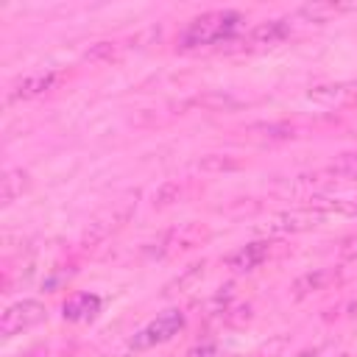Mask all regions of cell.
Returning <instances> with one entry per match:
<instances>
[{
    "label": "cell",
    "mask_w": 357,
    "mask_h": 357,
    "mask_svg": "<svg viewBox=\"0 0 357 357\" xmlns=\"http://www.w3.org/2000/svg\"><path fill=\"white\" fill-rule=\"evenodd\" d=\"M240 25V14L237 11H209V14H201L195 17L181 39H178V47L181 50H192V47H201V45H215L220 39H229Z\"/></svg>",
    "instance_id": "1"
},
{
    "label": "cell",
    "mask_w": 357,
    "mask_h": 357,
    "mask_svg": "<svg viewBox=\"0 0 357 357\" xmlns=\"http://www.w3.org/2000/svg\"><path fill=\"white\" fill-rule=\"evenodd\" d=\"M134 206H137V190H134V192H126L120 201H114L112 206H106L103 212H98V215L89 220L86 231H84V245H95V243L106 240L114 229H120L123 223H128Z\"/></svg>",
    "instance_id": "2"
},
{
    "label": "cell",
    "mask_w": 357,
    "mask_h": 357,
    "mask_svg": "<svg viewBox=\"0 0 357 357\" xmlns=\"http://www.w3.org/2000/svg\"><path fill=\"white\" fill-rule=\"evenodd\" d=\"M45 318H47V310H45L42 301L22 298V301L11 304V307L3 312V318H0V335H3V337H14V335H20V332H25V329L39 326Z\"/></svg>",
    "instance_id": "3"
},
{
    "label": "cell",
    "mask_w": 357,
    "mask_h": 357,
    "mask_svg": "<svg viewBox=\"0 0 357 357\" xmlns=\"http://www.w3.org/2000/svg\"><path fill=\"white\" fill-rule=\"evenodd\" d=\"M184 326V315L178 310H165L162 315H156L148 326H142L134 337H131V349L134 351H142V349H151L156 343H165L170 340L173 335H178Z\"/></svg>",
    "instance_id": "4"
},
{
    "label": "cell",
    "mask_w": 357,
    "mask_h": 357,
    "mask_svg": "<svg viewBox=\"0 0 357 357\" xmlns=\"http://www.w3.org/2000/svg\"><path fill=\"white\" fill-rule=\"evenodd\" d=\"M329 215H324L321 209L315 206H307V209H290V212H279L268 220V231H276V234H293V231H307V229H315L326 220Z\"/></svg>",
    "instance_id": "5"
},
{
    "label": "cell",
    "mask_w": 357,
    "mask_h": 357,
    "mask_svg": "<svg viewBox=\"0 0 357 357\" xmlns=\"http://www.w3.org/2000/svg\"><path fill=\"white\" fill-rule=\"evenodd\" d=\"M268 251H271L268 240H257V243L240 245V248H237V251H231L223 262H226V268H229V271H234V273H248V271L259 268V265L268 259Z\"/></svg>",
    "instance_id": "6"
},
{
    "label": "cell",
    "mask_w": 357,
    "mask_h": 357,
    "mask_svg": "<svg viewBox=\"0 0 357 357\" xmlns=\"http://www.w3.org/2000/svg\"><path fill=\"white\" fill-rule=\"evenodd\" d=\"M100 312V298L95 293H75L61 304V315L70 324H84L92 321Z\"/></svg>",
    "instance_id": "7"
},
{
    "label": "cell",
    "mask_w": 357,
    "mask_h": 357,
    "mask_svg": "<svg viewBox=\"0 0 357 357\" xmlns=\"http://www.w3.org/2000/svg\"><path fill=\"white\" fill-rule=\"evenodd\" d=\"M59 75L56 73H39V75H28L22 81L14 84V89L8 92V100H31V98H39L45 92H50L56 86Z\"/></svg>",
    "instance_id": "8"
},
{
    "label": "cell",
    "mask_w": 357,
    "mask_h": 357,
    "mask_svg": "<svg viewBox=\"0 0 357 357\" xmlns=\"http://www.w3.org/2000/svg\"><path fill=\"white\" fill-rule=\"evenodd\" d=\"M335 271H326V268H318V271H310V273H304V276H298L296 282H293V296L296 298H304V296H310V293H315V290H324L329 282H335Z\"/></svg>",
    "instance_id": "9"
},
{
    "label": "cell",
    "mask_w": 357,
    "mask_h": 357,
    "mask_svg": "<svg viewBox=\"0 0 357 357\" xmlns=\"http://www.w3.org/2000/svg\"><path fill=\"white\" fill-rule=\"evenodd\" d=\"M284 36H287V22H284V20L259 22V25L248 33V39H251L254 45H276V42H282Z\"/></svg>",
    "instance_id": "10"
},
{
    "label": "cell",
    "mask_w": 357,
    "mask_h": 357,
    "mask_svg": "<svg viewBox=\"0 0 357 357\" xmlns=\"http://www.w3.org/2000/svg\"><path fill=\"white\" fill-rule=\"evenodd\" d=\"M351 8H357V6H343V3H304L298 8V14L304 20H310V22H326L329 17H335L340 11H351Z\"/></svg>",
    "instance_id": "11"
},
{
    "label": "cell",
    "mask_w": 357,
    "mask_h": 357,
    "mask_svg": "<svg viewBox=\"0 0 357 357\" xmlns=\"http://www.w3.org/2000/svg\"><path fill=\"white\" fill-rule=\"evenodd\" d=\"M198 170L201 173H231V170H240V162L226 153H206L198 159Z\"/></svg>",
    "instance_id": "12"
},
{
    "label": "cell",
    "mask_w": 357,
    "mask_h": 357,
    "mask_svg": "<svg viewBox=\"0 0 357 357\" xmlns=\"http://www.w3.org/2000/svg\"><path fill=\"white\" fill-rule=\"evenodd\" d=\"M25 187H28V176H25L22 170H8V173L3 176V206L14 204V201L22 195Z\"/></svg>",
    "instance_id": "13"
},
{
    "label": "cell",
    "mask_w": 357,
    "mask_h": 357,
    "mask_svg": "<svg viewBox=\"0 0 357 357\" xmlns=\"http://www.w3.org/2000/svg\"><path fill=\"white\" fill-rule=\"evenodd\" d=\"M204 271H206V262H204V259H198V262L187 265V268H184V273H181V276H176V279L167 284V290H165V293H178V290L192 287V284L204 276Z\"/></svg>",
    "instance_id": "14"
},
{
    "label": "cell",
    "mask_w": 357,
    "mask_h": 357,
    "mask_svg": "<svg viewBox=\"0 0 357 357\" xmlns=\"http://www.w3.org/2000/svg\"><path fill=\"white\" fill-rule=\"evenodd\" d=\"M329 176H337V178H357V151L340 153V156L329 165Z\"/></svg>",
    "instance_id": "15"
},
{
    "label": "cell",
    "mask_w": 357,
    "mask_h": 357,
    "mask_svg": "<svg viewBox=\"0 0 357 357\" xmlns=\"http://www.w3.org/2000/svg\"><path fill=\"white\" fill-rule=\"evenodd\" d=\"M195 103L204 106V109H212V112H223V109H234L237 106V98H231L229 92H206Z\"/></svg>",
    "instance_id": "16"
},
{
    "label": "cell",
    "mask_w": 357,
    "mask_h": 357,
    "mask_svg": "<svg viewBox=\"0 0 357 357\" xmlns=\"http://www.w3.org/2000/svg\"><path fill=\"white\" fill-rule=\"evenodd\" d=\"M178 195H181V187H178V181H165V184H159L156 187V192H153V206H170L173 201H178Z\"/></svg>",
    "instance_id": "17"
},
{
    "label": "cell",
    "mask_w": 357,
    "mask_h": 357,
    "mask_svg": "<svg viewBox=\"0 0 357 357\" xmlns=\"http://www.w3.org/2000/svg\"><path fill=\"white\" fill-rule=\"evenodd\" d=\"M287 343H290L287 335H276V337H271L268 343H262V349L254 351L251 357H282V351L287 349Z\"/></svg>",
    "instance_id": "18"
},
{
    "label": "cell",
    "mask_w": 357,
    "mask_h": 357,
    "mask_svg": "<svg viewBox=\"0 0 357 357\" xmlns=\"http://www.w3.org/2000/svg\"><path fill=\"white\" fill-rule=\"evenodd\" d=\"M251 131H262V137L268 139H290L293 137V128L287 123H271V126H254Z\"/></svg>",
    "instance_id": "19"
},
{
    "label": "cell",
    "mask_w": 357,
    "mask_h": 357,
    "mask_svg": "<svg viewBox=\"0 0 357 357\" xmlns=\"http://www.w3.org/2000/svg\"><path fill=\"white\" fill-rule=\"evenodd\" d=\"M112 56H114V42H98V45H92V47L84 53L86 61H106V59H112Z\"/></svg>",
    "instance_id": "20"
},
{
    "label": "cell",
    "mask_w": 357,
    "mask_h": 357,
    "mask_svg": "<svg viewBox=\"0 0 357 357\" xmlns=\"http://www.w3.org/2000/svg\"><path fill=\"white\" fill-rule=\"evenodd\" d=\"M343 86H315L310 89V100H321V103H335L340 98Z\"/></svg>",
    "instance_id": "21"
},
{
    "label": "cell",
    "mask_w": 357,
    "mask_h": 357,
    "mask_svg": "<svg viewBox=\"0 0 357 357\" xmlns=\"http://www.w3.org/2000/svg\"><path fill=\"white\" fill-rule=\"evenodd\" d=\"M187 357H218V349H215L212 343H204V346L190 349V354H187Z\"/></svg>",
    "instance_id": "22"
},
{
    "label": "cell",
    "mask_w": 357,
    "mask_h": 357,
    "mask_svg": "<svg viewBox=\"0 0 357 357\" xmlns=\"http://www.w3.org/2000/svg\"><path fill=\"white\" fill-rule=\"evenodd\" d=\"M20 357H47V349L45 346H36V349H31V351H25Z\"/></svg>",
    "instance_id": "23"
},
{
    "label": "cell",
    "mask_w": 357,
    "mask_h": 357,
    "mask_svg": "<svg viewBox=\"0 0 357 357\" xmlns=\"http://www.w3.org/2000/svg\"><path fill=\"white\" fill-rule=\"evenodd\" d=\"M103 357H128V354H103Z\"/></svg>",
    "instance_id": "24"
},
{
    "label": "cell",
    "mask_w": 357,
    "mask_h": 357,
    "mask_svg": "<svg viewBox=\"0 0 357 357\" xmlns=\"http://www.w3.org/2000/svg\"><path fill=\"white\" fill-rule=\"evenodd\" d=\"M354 201H357V195H354Z\"/></svg>",
    "instance_id": "25"
}]
</instances>
